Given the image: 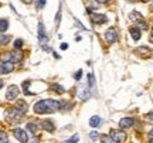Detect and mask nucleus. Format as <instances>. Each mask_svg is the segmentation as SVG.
I'll list each match as a JSON object with an SVG mask.
<instances>
[{
	"label": "nucleus",
	"instance_id": "obj_1",
	"mask_svg": "<svg viewBox=\"0 0 153 143\" xmlns=\"http://www.w3.org/2000/svg\"><path fill=\"white\" fill-rule=\"evenodd\" d=\"M60 106L61 104L55 99H44V101H38L34 105V112L36 113H53L60 109Z\"/></svg>",
	"mask_w": 153,
	"mask_h": 143
},
{
	"label": "nucleus",
	"instance_id": "obj_2",
	"mask_svg": "<svg viewBox=\"0 0 153 143\" xmlns=\"http://www.w3.org/2000/svg\"><path fill=\"white\" fill-rule=\"evenodd\" d=\"M19 94H20V89L17 88L16 85H11V87H9V88H7L6 98H7V101H14V99H17Z\"/></svg>",
	"mask_w": 153,
	"mask_h": 143
},
{
	"label": "nucleus",
	"instance_id": "obj_3",
	"mask_svg": "<svg viewBox=\"0 0 153 143\" xmlns=\"http://www.w3.org/2000/svg\"><path fill=\"white\" fill-rule=\"evenodd\" d=\"M109 136L118 143H122L126 140V133H123L122 130H116V129H112V130H111Z\"/></svg>",
	"mask_w": 153,
	"mask_h": 143
},
{
	"label": "nucleus",
	"instance_id": "obj_4",
	"mask_svg": "<svg viewBox=\"0 0 153 143\" xmlns=\"http://www.w3.org/2000/svg\"><path fill=\"white\" fill-rule=\"evenodd\" d=\"M13 133H14V138H16L17 140H19V142L27 143L28 136H27V133L24 132L23 129H14V130H13Z\"/></svg>",
	"mask_w": 153,
	"mask_h": 143
},
{
	"label": "nucleus",
	"instance_id": "obj_5",
	"mask_svg": "<svg viewBox=\"0 0 153 143\" xmlns=\"http://www.w3.org/2000/svg\"><path fill=\"white\" fill-rule=\"evenodd\" d=\"M105 39H106V41H108L109 44L116 43V40H118L116 30H115V28H109V30H106V33H105Z\"/></svg>",
	"mask_w": 153,
	"mask_h": 143
},
{
	"label": "nucleus",
	"instance_id": "obj_6",
	"mask_svg": "<svg viewBox=\"0 0 153 143\" xmlns=\"http://www.w3.org/2000/svg\"><path fill=\"white\" fill-rule=\"evenodd\" d=\"M14 70V65H13V62L11 61H3L1 60V74H9Z\"/></svg>",
	"mask_w": 153,
	"mask_h": 143
},
{
	"label": "nucleus",
	"instance_id": "obj_7",
	"mask_svg": "<svg viewBox=\"0 0 153 143\" xmlns=\"http://www.w3.org/2000/svg\"><path fill=\"white\" fill-rule=\"evenodd\" d=\"M91 20L95 24H104V23L108 21L106 16H104V14H95V13H91Z\"/></svg>",
	"mask_w": 153,
	"mask_h": 143
},
{
	"label": "nucleus",
	"instance_id": "obj_8",
	"mask_svg": "<svg viewBox=\"0 0 153 143\" xmlns=\"http://www.w3.org/2000/svg\"><path fill=\"white\" fill-rule=\"evenodd\" d=\"M133 123H135V121H133L132 118H123V119H120V122H119V127L120 129H128V127H131Z\"/></svg>",
	"mask_w": 153,
	"mask_h": 143
},
{
	"label": "nucleus",
	"instance_id": "obj_9",
	"mask_svg": "<svg viewBox=\"0 0 153 143\" xmlns=\"http://www.w3.org/2000/svg\"><path fill=\"white\" fill-rule=\"evenodd\" d=\"M136 54L142 55V57H150V55L153 54V51L149 50L148 47H139V48L136 50Z\"/></svg>",
	"mask_w": 153,
	"mask_h": 143
},
{
	"label": "nucleus",
	"instance_id": "obj_10",
	"mask_svg": "<svg viewBox=\"0 0 153 143\" xmlns=\"http://www.w3.org/2000/svg\"><path fill=\"white\" fill-rule=\"evenodd\" d=\"M38 37H40V41L45 44L47 43V37H45V33H44V26L43 23H38Z\"/></svg>",
	"mask_w": 153,
	"mask_h": 143
},
{
	"label": "nucleus",
	"instance_id": "obj_11",
	"mask_svg": "<svg viewBox=\"0 0 153 143\" xmlns=\"http://www.w3.org/2000/svg\"><path fill=\"white\" fill-rule=\"evenodd\" d=\"M41 127H43L44 130H47V132H54V123L51 121H43L41 122Z\"/></svg>",
	"mask_w": 153,
	"mask_h": 143
},
{
	"label": "nucleus",
	"instance_id": "obj_12",
	"mask_svg": "<svg viewBox=\"0 0 153 143\" xmlns=\"http://www.w3.org/2000/svg\"><path fill=\"white\" fill-rule=\"evenodd\" d=\"M131 36H132V39L135 40V41H137V40H140V30L137 27H133V28H131Z\"/></svg>",
	"mask_w": 153,
	"mask_h": 143
},
{
	"label": "nucleus",
	"instance_id": "obj_13",
	"mask_svg": "<svg viewBox=\"0 0 153 143\" xmlns=\"http://www.w3.org/2000/svg\"><path fill=\"white\" fill-rule=\"evenodd\" d=\"M89 125L92 127H98L101 125V118L99 116H92L91 119H89Z\"/></svg>",
	"mask_w": 153,
	"mask_h": 143
},
{
	"label": "nucleus",
	"instance_id": "obj_14",
	"mask_svg": "<svg viewBox=\"0 0 153 143\" xmlns=\"http://www.w3.org/2000/svg\"><path fill=\"white\" fill-rule=\"evenodd\" d=\"M129 19H131L132 21H139V20H142L143 17H142V14H139V13H137V11H132L131 14H129Z\"/></svg>",
	"mask_w": 153,
	"mask_h": 143
},
{
	"label": "nucleus",
	"instance_id": "obj_15",
	"mask_svg": "<svg viewBox=\"0 0 153 143\" xmlns=\"http://www.w3.org/2000/svg\"><path fill=\"white\" fill-rule=\"evenodd\" d=\"M9 28V21L6 19H0V33H4Z\"/></svg>",
	"mask_w": 153,
	"mask_h": 143
},
{
	"label": "nucleus",
	"instance_id": "obj_16",
	"mask_svg": "<svg viewBox=\"0 0 153 143\" xmlns=\"http://www.w3.org/2000/svg\"><path fill=\"white\" fill-rule=\"evenodd\" d=\"M51 88H53V91H55L57 94H60V95H61V94H64V92H65V89L62 88L61 85H58V84H54V85H53Z\"/></svg>",
	"mask_w": 153,
	"mask_h": 143
},
{
	"label": "nucleus",
	"instance_id": "obj_17",
	"mask_svg": "<svg viewBox=\"0 0 153 143\" xmlns=\"http://www.w3.org/2000/svg\"><path fill=\"white\" fill-rule=\"evenodd\" d=\"M27 129L31 133H33V135H36V133H37V125H36L34 122H30V123H27Z\"/></svg>",
	"mask_w": 153,
	"mask_h": 143
},
{
	"label": "nucleus",
	"instance_id": "obj_18",
	"mask_svg": "<svg viewBox=\"0 0 153 143\" xmlns=\"http://www.w3.org/2000/svg\"><path fill=\"white\" fill-rule=\"evenodd\" d=\"M101 142L102 143H118V142H115L111 136H102V138H101Z\"/></svg>",
	"mask_w": 153,
	"mask_h": 143
},
{
	"label": "nucleus",
	"instance_id": "obj_19",
	"mask_svg": "<svg viewBox=\"0 0 153 143\" xmlns=\"http://www.w3.org/2000/svg\"><path fill=\"white\" fill-rule=\"evenodd\" d=\"M17 108L20 110H23V112H26V109H27V105H26V102L24 101H20V102H17Z\"/></svg>",
	"mask_w": 153,
	"mask_h": 143
},
{
	"label": "nucleus",
	"instance_id": "obj_20",
	"mask_svg": "<svg viewBox=\"0 0 153 143\" xmlns=\"http://www.w3.org/2000/svg\"><path fill=\"white\" fill-rule=\"evenodd\" d=\"M0 143H9V139H7V135L4 132L0 130Z\"/></svg>",
	"mask_w": 153,
	"mask_h": 143
},
{
	"label": "nucleus",
	"instance_id": "obj_21",
	"mask_svg": "<svg viewBox=\"0 0 153 143\" xmlns=\"http://www.w3.org/2000/svg\"><path fill=\"white\" fill-rule=\"evenodd\" d=\"M78 140H79V136H78V135H74L72 138H70L68 140H65V143H76Z\"/></svg>",
	"mask_w": 153,
	"mask_h": 143
},
{
	"label": "nucleus",
	"instance_id": "obj_22",
	"mask_svg": "<svg viewBox=\"0 0 153 143\" xmlns=\"http://www.w3.org/2000/svg\"><path fill=\"white\" fill-rule=\"evenodd\" d=\"M44 4H45V0H36V7H37L38 10L43 9Z\"/></svg>",
	"mask_w": 153,
	"mask_h": 143
},
{
	"label": "nucleus",
	"instance_id": "obj_23",
	"mask_svg": "<svg viewBox=\"0 0 153 143\" xmlns=\"http://www.w3.org/2000/svg\"><path fill=\"white\" fill-rule=\"evenodd\" d=\"M9 40H10L9 36H0V44H7Z\"/></svg>",
	"mask_w": 153,
	"mask_h": 143
},
{
	"label": "nucleus",
	"instance_id": "obj_24",
	"mask_svg": "<svg viewBox=\"0 0 153 143\" xmlns=\"http://www.w3.org/2000/svg\"><path fill=\"white\" fill-rule=\"evenodd\" d=\"M89 138L92 139V140H95V139H98V132H95V130H92V132L89 133Z\"/></svg>",
	"mask_w": 153,
	"mask_h": 143
},
{
	"label": "nucleus",
	"instance_id": "obj_25",
	"mask_svg": "<svg viewBox=\"0 0 153 143\" xmlns=\"http://www.w3.org/2000/svg\"><path fill=\"white\" fill-rule=\"evenodd\" d=\"M22 45H23V40H16V41H14V47H16V48H20Z\"/></svg>",
	"mask_w": 153,
	"mask_h": 143
},
{
	"label": "nucleus",
	"instance_id": "obj_26",
	"mask_svg": "<svg viewBox=\"0 0 153 143\" xmlns=\"http://www.w3.org/2000/svg\"><path fill=\"white\" fill-rule=\"evenodd\" d=\"M81 75H82V70H78V72L75 74V79H76V81L81 78Z\"/></svg>",
	"mask_w": 153,
	"mask_h": 143
},
{
	"label": "nucleus",
	"instance_id": "obj_27",
	"mask_svg": "<svg viewBox=\"0 0 153 143\" xmlns=\"http://www.w3.org/2000/svg\"><path fill=\"white\" fill-rule=\"evenodd\" d=\"M149 142H152L153 143V129L149 132Z\"/></svg>",
	"mask_w": 153,
	"mask_h": 143
},
{
	"label": "nucleus",
	"instance_id": "obj_28",
	"mask_svg": "<svg viewBox=\"0 0 153 143\" xmlns=\"http://www.w3.org/2000/svg\"><path fill=\"white\" fill-rule=\"evenodd\" d=\"M22 1H23V3H26V4H30L33 0H22Z\"/></svg>",
	"mask_w": 153,
	"mask_h": 143
},
{
	"label": "nucleus",
	"instance_id": "obj_29",
	"mask_svg": "<svg viewBox=\"0 0 153 143\" xmlns=\"http://www.w3.org/2000/svg\"><path fill=\"white\" fill-rule=\"evenodd\" d=\"M61 48H62V50H67V48H68V44H61Z\"/></svg>",
	"mask_w": 153,
	"mask_h": 143
},
{
	"label": "nucleus",
	"instance_id": "obj_30",
	"mask_svg": "<svg viewBox=\"0 0 153 143\" xmlns=\"http://www.w3.org/2000/svg\"><path fill=\"white\" fill-rule=\"evenodd\" d=\"M97 1H99V3H108V0H97Z\"/></svg>",
	"mask_w": 153,
	"mask_h": 143
},
{
	"label": "nucleus",
	"instance_id": "obj_31",
	"mask_svg": "<svg viewBox=\"0 0 153 143\" xmlns=\"http://www.w3.org/2000/svg\"><path fill=\"white\" fill-rule=\"evenodd\" d=\"M149 40H150V43H153V33L150 34V37H149Z\"/></svg>",
	"mask_w": 153,
	"mask_h": 143
},
{
	"label": "nucleus",
	"instance_id": "obj_32",
	"mask_svg": "<svg viewBox=\"0 0 153 143\" xmlns=\"http://www.w3.org/2000/svg\"><path fill=\"white\" fill-rule=\"evenodd\" d=\"M1 87H3V81L0 79V88H1Z\"/></svg>",
	"mask_w": 153,
	"mask_h": 143
},
{
	"label": "nucleus",
	"instance_id": "obj_33",
	"mask_svg": "<svg viewBox=\"0 0 153 143\" xmlns=\"http://www.w3.org/2000/svg\"><path fill=\"white\" fill-rule=\"evenodd\" d=\"M140 1H143V3H148L149 0H140Z\"/></svg>",
	"mask_w": 153,
	"mask_h": 143
}]
</instances>
